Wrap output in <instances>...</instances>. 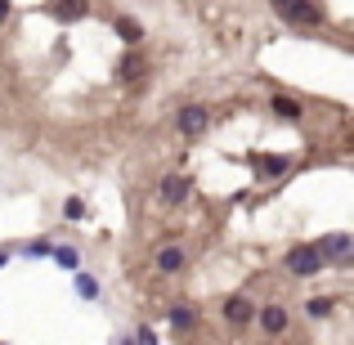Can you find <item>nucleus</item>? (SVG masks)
Here are the masks:
<instances>
[{"instance_id":"f257e3e1","label":"nucleus","mask_w":354,"mask_h":345,"mask_svg":"<svg viewBox=\"0 0 354 345\" xmlns=\"http://www.w3.org/2000/svg\"><path fill=\"white\" fill-rule=\"evenodd\" d=\"M323 265H328V260H323V251H319V247H296L292 256H287V269H292L296 278H314Z\"/></svg>"},{"instance_id":"f03ea898","label":"nucleus","mask_w":354,"mask_h":345,"mask_svg":"<svg viewBox=\"0 0 354 345\" xmlns=\"http://www.w3.org/2000/svg\"><path fill=\"white\" fill-rule=\"evenodd\" d=\"M319 251H323V260H332V265H350L354 238H350V233H323V238H319Z\"/></svg>"},{"instance_id":"7ed1b4c3","label":"nucleus","mask_w":354,"mask_h":345,"mask_svg":"<svg viewBox=\"0 0 354 345\" xmlns=\"http://www.w3.org/2000/svg\"><path fill=\"white\" fill-rule=\"evenodd\" d=\"M207 126H211V108H202V104L180 108V117H175V130H180V135H202Z\"/></svg>"},{"instance_id":"20e7f679","label":"nucleus","mask_w":354,"mask_h":345,"mask_svg":"<svg viewBox=\"0 0 354 345\" xmlns=\"http://www.w3.org/2000/svg\"><path fill=\"white\" fill-rule=\"evenodd\" d=\"M278 14H287L292 23H323V9L310 5V0H274Z\"/></svg>"},{"instance_id":"39448f33","label":"nucleus","mask_w":354,"mask_h":345,"mask_svg":"<svg viewBox=\"0 0 354 345\" xmlns=\"http://www.w3.org/2000/svg\"><path fill=\"white\" fill-rule=\"evenodd\" d=\"M225 323H229V328H247V323H256V305H251L247 296H229V301H225Z\"/></svg>"},{"instance_id":"423d86ee","label":"nucleus","mask_w":354,"mask_h":345,"mask_svg":"<svg viewBox=\"0 0 354 345\" xmlns=\"http://www.w3.org/2000/svg\"><path fill=\"white\" fill-rule=\"evenodd\" d=\"M256 323H260L265 337H278V332L287 328V310L283 305H265V310H256Z\"/></svg>"},{"instance_id":"0eeeda50","label":"nucleus","mask_w":354,"mask_h":345,"mask_svg":"<svg viewBox=\"0 0 354 345\" xmlns=\"http://www.w3.org/2000/svg\"><path fill=\"white\" fill-rule=\"evenodd\" d=\"M189 193H193V180H189V175H166V180H162V198L171 202V207H180Z\"/></svg>"},{"instance_id":"6e6552de","label":"nucleus","mask_w":354,"mask_h":345,"mask_svg":"<svg viewBox=\"0 0 354 345\" xmlns=\"http://www.w3.org/2000/svg\"><path fill=\"white\" fill-rule=\"evenodd\" d=\"M157 269H162V274H180L184 269V247H162L157 251Z\"/></svg>"},{"instance_id":"1a4fd4ad","label":"nucleus","mask_w":354,"mask_h":345,"mask_svg":"<svg viewBox=\"0 0 354 345\" xmlns=\"http://www.w3.org/2000/svg\"><path fill=\"white\" fill-rule=\"evenodd\" d=\"M86 0H59V5H54V18H59V23H77V18H86Z\"/></svg>"},{"instance_id":"9d476101","label":"nucleus","mask_w":354,"mask_h":345,"mask_svg":"<svg viewBox=\"0 0 354 345\" xmlns=\"http://www.w3.org/2000/svg\"><path fill=\"white\" fill-rule=\"evenodd\" d=\"M274 117H283V121H301V104H296L292 95H274Z\"/></svg>"},{"instance_id":"9b49d317","label":"nucleus","mask_w":354,"mask_h":345,"mask_svg":"<svg viewBox=\"0 0 354 345\" xmlns=\"http://www.w3.org/2000/svg\"><path fill=\"white\" fill-rule=\"evenodd\" d=\"M287 175V157H260V180H283Z\"/></svg>"},{"instance_id":"f8f14e48","label":"nucleus","mask_w":354,"mask_h":345,"mask_svg":"<svg viewBox=\"0 0 354 345\" xmlns=\"http://www.w3.org/2000/svg\"><path fill=\"white\" fill-rule=\"evenodd\" d=\"M193 323H198V314H193L189 305H175V310H171V328H175V332H189Z\"/></svg>"},{"instance_id":"ddd939ff","label":"nucleus","mask_w":354,"mask_h":345,"mask_svg":"<svg viewBox=\"0 0 354 345\" xmlns=\"http://www.w3.org/2000/svg\"><path fill=\"white\" fill-rule=\"evenodd\" d=\"M117 36H121L126 45H139V36H144V27H139V23H130V18H117Z\"/></svg>"},{"instance_id":"4468645a","label":"nucleus","mask_w":354,"mask_h":345,"mask_svg":"<svg viewBox=\"0 0 354 345\" xmlns=\"http://www.w3.org/2000/svg\"><path fill=\"white\" fill-rule=\"evenodd\" d=\"M50 256L59 260L63 269H77V265H81V256H77V251H72V247H50Z\"/></svg>"},{"instance_id":"2eb2a0df","label":"nucleus","mask_w":354,"mask_h":345,"mask_svg":"<svg viewBox=\"0 0 354 345\" xmlns=\"http://www.w3.org/2000/svg\"><path fill=\"white\" fill-rule=\"evenodd\" d=\"M139 72H144V63H139L135 54H126V59H121V77H126V81H135Z\"/></svg>"},{"instance_id":"dca6fc26","label":"nucleus","mask_w":354,"mask_h":345,"mask_svg":"<svg viewBox=\"0 0 354 345\" xmlns=\"http://www.w3.org/2000/svg\"><path fill=\"white\" fill-rule=\"evenodd\" d=\"M63 216H68V220H86V202H81V198H68V202H63Z\"/></svg>"},{"instance_id":"f3484780","label":"nucleus","mask_w":354,"mask_h":345,"mask_svg":"<svg viewBox=\"0 0 354 345\" xmlns=\"http://www.w3.org/2000/svg\"><path fill=\"white\" fill-rule=\"evenodd\" d=\"M77 292H81V301H95V296H99V283H95V278H77Z\"/></svg>"},{"instance_id":"a211bd4d","label":"nucleus","mask_w":354,"mask_h":345,"mask_svg":"<svg viewBox=\"0 0 354 345\" xmlns=\"http://www.w3.org/2000/svg\"><path fill=\"white\" fill-rule=\"evenodd\" d=\"M305 310H310V319H328V314H332V301H310Z\"/></svg>"},{"instance_id":"6ab92c4d","label":"nucleus","mask_w":354,"mask_h":345,"mask_svg":"<svg viewBox=\"0 0 354 345\" xmlns=\"http://www.w3.org/2000/svg\"><path fill=\"white\" fill-rule=\"evenodd\" d=\"M23 256H50V242H45V238L27 242V251H23Z\"/></svg>"},{"instance_id":"aec40b11","label":"nucleus","mask_w":354,"mask_h":345,"mask_svg":"<svg viewBox=\"0 0 354 345\" xmlns=\"http://www.w3.org/2000/svg\"><path fill=\"white\" fill-rule=\"evenodd\" d=\"M5 18H9V0H0V23H5Z\"/></svg>"},{"instance_id":"412c9836","label":"nucleus","mask_w":354,"mask_h":345,"mask_svg":"<svg viewBox=\"0 0 354 345\" xmlns=\"http://www.w3.org/2000/svg\"><path fill=\"white\" fill-rule=\"evenodd\" d=\"M0 265H5V251H0Z\"/></svg>"}]
</instances>
